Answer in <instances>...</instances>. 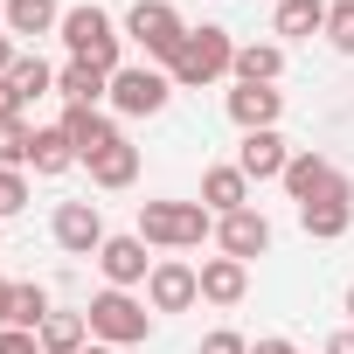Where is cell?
Returning <instances> with one entry per match:
<instances>
[{
	"instance_id": "obj_1",
	"label": "cell",
	"mask_w": 354,
	"mask_h": 354,
	"mask_svg": "<svg viewBox=\"0 0 354 354\" xmlns=\"http://www.w3.org/2000/svg\"><path fill=\"white\" fill-rule=\"evenodd\" d=\"M63 49H70V63H91V70H104V77H118L125 70V21H111L97 0H84V8H63Z\"/></svg>"
},
{
	"instance_id": "obj_2",
	"label": "cell",
	"mask_w": 354,
	"mask_h": 354,
	"mask_svg": "<svg viewBox=\"0 0 354 354\" xmlns=\"http://www.w3.org/2000/svg\"><path fill=\"white\" fill-rule=\"evenodd\" d=\"M236 70V35L230 28H216V21H202V28H188V42H181V56L167 63V77H174V91H209V84H223Z\"/></svg>"
},
{
	"instance_id": "obj_3",
	"label": "cell",
	"mask_w": 354,
	"mask_h": 354,
	"mask_svg": "<svg viewBox=\"0 0 354 354\" xmlns=\"http://www.w3.org/2000/svg\"><path fill=\"white\" fill-rule=\"evenodd\" d=\"M139 236L153 250H195L216 236V216L202 202H139Z\"/></svg>"
},
{
	"instance_id": "obj_4",
	"label": "cell",
	"mask_w": 354,
	"mask_h": 354,
	"mask_svg": "<svg viewBox=\"0 0 354 354\" xmlns=\"http://www.w3.org/2000/svg\"><path fill=\"white\" fill-rule=\"evenodd\" d=\"M84 319H91V340H97V347H139V340L153 333V306L132 299V292H118V285H104V292L84 306Z\"/></svg>"
},
{
	"instance_id": "obj_5",
	"label": "cell",
	"mask_w": 354,
	"mask_h": 354,
	"mask_svg": "<svg viewBox=\"0 0 354 354\" xmlns=\"http://www.w3.org/2000/svg\"><path fill=\"white\" fill-rule=\"evenodd\" d=\"M125 42L132 49H146V63H174L181 56V42H188V21L174 15V0H132V15H125Z\"/></svg>"
},
{
	"instance_id": "obj_6",
	"label": "cell",
	"mask_w": 354,
	"mask_h": 354,
	"mask_svg": "<svg viewBox=\"0 0 354 354\" xmlns=\"http://www.w3.org/2000/svg\"><path fill=\"white\" fill-rule=\"evenodd\" d=\"M167 97H174V77L160 70V63H125L118 77H111V111L118 118H160L167 111Z\"/></svg>"
},
{
	"instance_id": "obj_7",
	"label": "cell",
	"mask_w": 354,
	"mask_h": 354,
	"mask_svg": "<svg viewBox=\"0 0 354 354\" xmlns=\"http://www.w3.org/2000/svg\"><path fill=\"white\" fill-rule=\"evenodd\" d=\"M285 195H292L299 209H313V202H354V181H347L326 153H292V167H285Z\"/></svg>"
},
{
	"instance_id": "obj_8",
	"label": "cell",
	"mask_w": 354,
	"mask_h": 354,
	"mask_svg": "<svg viewBox=\"0 0 354 354\" xmlns=\"http://www.w3.org/2000/svg\"><path fill=\"white\" fill-rule=\"evenodd\" d=\"M49 236H56V250H70V257H97L111 230H104L97 202H56V216H49Z\"/></svg>"
},
{
	"instance_id": "obj_9",
	"label": "cell",
	"mask_w": 354,
	"mask_h": 354,
	"mask_svg": "<svg viewBox=\"0 0 354 354\" xmlns=\"http://www.w3.org/2000/svg\"><path fill=\"white\" fill-rule=\"evenodd\" d=\"M153 243L132 230V236H104V250H97V271H104V285H118V292H132V285H146L153 278V264L160 257H146Z\"/></svg>"
},
{
	"instance_id": "obj_10",
	"label": "cell",
	"mask_w": 354,
	"mask_h": 354,
	"mask_svg": "<svg viewBox=\"0 0 354 354\" xmlns=\"http://www.w3.org/2000/svg\"><path fill=\"white\" fill-rule=\"evenodd\" d=\"M202 299V271L195 264H181V257H160L153 264V278H146V306L153 313H188Z\"/></svg>"
},
{
	"instance_id": "obj_11",
	"label": "cell",
	"mask_w": 354,
	"mask_h": 354,
	"mask_svg": "<svg viewBox=\"0 0 354 354\" xmlns=\"http://www.w3.org/2000/svg\"><path fill=\"white\" fill-rule=\"evenodd\" d=\"M223 104H230V125H236V132H271V125L285 118V91H278V84H236Z\"/></svg>"
},
{
	"instance_id": "obj_12",
	"label": "cell",
	"mask_w": 354,
	"mask_h": 354,
	"mask_svg": "<svg viewBox=\"0 0 354 354\" xmlns=\"http://www.w3.org/2000/svg\"><path fill=\"white\" fill-rule=\"evenodd\" d=\"M216 243H223V257H236V264L264 257V250H271V223H264V209H236V216H223V223H216Z\"/></svg>"
},
{
	"instance_id": "obj_13",
	"label": "cell",
	"mask_w": 354,
	"mask_h": 354,
	"mask_svg": "<svg viewBox=\"0 0 354 354\" xmlns=\"http://www.w3.org/2000/svg\"><path fill=\"white\" fill-rule=\"evenodd\" d=\"M236 167L250 174V181H285V167H292V146H285V132L271 125V132H243V146H236Z\"/></svg>"
},
{
	"instance_id": "obj_14",
	"label": "cell",
	"mask_w": 354,
	"mask_h": 354,
	"mask_svg": "<svg viewBox=\"0 0 354 354\" xmlns=\"http://www.w3.org/2000/svg\"><path fill=\"white\" fill-rule=\"evenodd\" d=\"M63 132H70V146H77V167L84 160H97L111 139H118V118H104V111H91V104H63V118H56Z\"/></svg>"
},
{
	"instance_id": "obj_15",
	"label": "cell",
	"mask_w": 354,
	"mask_h": 354,
	"mask_svg": "<svg viewBox=\"0 0 354 354\" xmlns=\"http://www.w3.org/2000/svg\"><path fill=\"white\" fill-rule=\"evenodd\" d=\"M202 209L223 223V216H236V209H250V174L230 160V167H209L202 174Z\"/></svg>"
},
{
	"instance_id": "obj_16",
	"label": "cell",
	"mask_w": 354,
	"mask_h": 354,
	"mask_svg": "<svg viewBox=\"0 0 354 354\" xmlns=\"http://www.w3.org/2000/svg\"><path fill=\"white\" fill-rule=\"evenodd\" d=\"M243 292H250V264H236V257H202V299H209V306H243Z\"/></svg>"
},
{
	"instance_id": "obj_17",
	"label": "cell",
	"mask_w": 354,
	"mask_h": 354,
	"mask_svg": "<svg viewBox=\"0 0 354 354\" xmlns=\"http://www.w3.org/2000/svg\"><path fill=\"white\" fill-rule=\"evenodd\" d=\"M84 167H91V188H132V181H139V146L118 132V139H111L97 160H84Z\"/></svg>"
},
{
	"instance_id": "obj_18",
	"label": "cell",
	"mask_w": 354,
	"mask_h": 354,
	"mask_svg": "<svg viewBox=\"0 0 354 354\" xmlns=\"http://www.w3.org/2000/svg\"><path fill=\"white\" fill-rule=\"evenodd\" d=\"M56 97H63V104H91V111H97V104L111 97V77H104V70H91V63H63V70H56Z\"/></svg>"
},
{
	"instance_id": "obj_19",
	"label": "cell",
	"mask_w": 354,
	"mask_h": 354,
	"mask_svg": "<svg viewBox=\"0 0 354 354\" xmlns=\"http://www.w3.org/2000/svg\"><path fill=\"white\" fill-rule=\"evenodd\" d=\"M236 84H278L285 77V49L278 42H236Z\"/></svg>"
},
{
	"instance_id": "obj_20",
	"label": "cell",
	"mask_w": 354,
	"mask_h": 354,
	"mask_svg": "<svg viewBox=\"0 0 354 354\" xmlns=\"http://www.w3.org/2000/svg\"><path fill=\"white\" fill-rule=\"evenodd\" d=\"M0 21H8L15 42H21V35H56V28H63V8H56V0H8V15H0Z\"/></svg>"
},
{
	"instance_id": "obj_21",
	"label": "cell",
	"mask_w": 354,
	"mask_h": 354,
	"mask_svg": "<svg viewBox=\"0 0 354 354\" xmlns=\"http://www.w3.org/2000/svg\"><path fill=\"white\" fill-rule=\"evenodd\" d=\"M271 35H326V0H278L271 8Z\"/></svg>"
},
{
	"instance_id": "obj_22",
	"label": "cell",
	"mask_w": 354,
	"mask_h": 354,
	"mask_svg": "<svg viewBox=\"0 0 354 354\" xmlns=\"http://www.w3.org/2000/svg\"><path fill=\"white\" fill-rule=\"evenodd\" d=\"M28 167H35V174H70V167H77V146H70V132H63V125H35Z\"/></svg>"
},
{
	"instance_id": "obj_23",
	"label": "cell",
	"mask_w": 354,
	"mask_h": 354,
	"mask_svg": "<svg viewBox=\"0 0 354 354\" xmlns=\"http://www.w3.org/2000/svg\"><path fill=\"white\" fill-rule=\"evenodd\" d=\"M35 340H42V354H84L91 319H84V313H49V319L35 326Z\"/></svg>"
},
{
	"instance_id": "obj_24",
	"label": "cell",
	"mask_w": 354,
	"mask_h": 354,
	"mask_svg": "<svg viewBox=\"0 0 354 354\" xmlns=\"http://www.w3.org/2000/svg\"><path fill=\"white\" fill-rule=\"evenodd\" d=\"M299 230L313 243H333V236L354 230V202H313V209H299Z\"/></svg>"
},
{
	"instance_id": "obj_25",
	"label": "cell",
	"mask_w": 354,
	"mask_h": 354,
	"mask_svg": "<svg viewBox=\"0 0 354 354\" xmlns=\"http://www.w3.org/2000/svg\"><path fill=\"white\" fill-rule=\"evenodd\" d=\"M49 313H56V306H49V285H35V278H28V285H15V319H8V326L35 333V326H42Z\"/></svg>"
},
{
	"instance_id": "obj_26",
	"label": "cell",
	"mask_w": 354,
	"mask_h": 354,
	"mask_svg": "<svg viewBox=\"0 0 354 354\" xmlns=\"http://www.w3.org/2000/svg\"><path fill=\"white\" fill-rule=\"evenodd\" d=\"M8 77H15V91H21V97H28V104H35V97H49V91H56V70H49V63H42V56H28V49H21V63H15V70H8Z\"/></svg>"
},
{
	"instance_id": "obj_27",
	"label": "cell",
	"mask_w": 354,
	"mask_h": 354,
	"mask_svg": "<svg viewBox=\"0 0 354 354\" xmlns=\"http://www.w3.org/2000/svg\"><path fill=\"white\" fill-rule=\"evenodd\" d=\"M28 146H35V125H28V118H8V125H0V167H28Z\"/></svg>"
},
{
	"instance_id": "obj_28",
	"label": "cell",
	"mask_w": 354,
	"mask_h": 354,
	"mask_svg": "<svg viewBox=\"0 0 354 354\" xmlns=\"http://www.w3.org/2000/svg\"><path fill=\"white\" fill-rule=\"evenodd\" d=\"M326 42L340 56H354V0H326Z\"/></svg>"
},
{
	"instance_id": "obj_29",
	"label": "cell",
	"mask_w": 354,
	"mask_h": 354,
	"mask_svg": "<svg viewBox=\"0 0 354 354\" xmlns=\"http://www.w3.org/2000/svg\"><path fill=\"white\" fill-rule=\"evenodd\" d=\"M28 209V174L21 167H0V223Z\"/></svg>"
},
{
	"instance_id": "obj_30",
	"label": "cell",
	"mask_w": 354,
	"mask_h": 354,
	"mask_svg": "<svg viewBox=\"0 0 354 354\" xmlns=\"http://www.w3.org/2000/svg\"><path fill=\"white\" fill-rule=\"evenodd\" d=\"M195 354H250V340L243 333H230V326H216V333H202V347Z\"/></svg>"
},
{
	"instance_id": "obj_31",
	"label": "cell",
	"mask_w": 354,
	"mask_h": 354,
	"mask_svg": "<svg viewBox=\"0 0 354 354\" xmlns=\"http://www.w3.org/2000/svg\"><path fill=\"white\" fill-rule=\"evenodd\" d=\"M0 354H42V340L21 333V326H0Z\"/></svg>"
},
{
	"instance_id": "obj_32",
	"label": "cell",
	"mask_w": 354,
	"mask_h": 354,
	"mask_svg": "<svg viewBox=\"0 0 354 354\" xmlns=\"http://www.w3.org/2000/svg\"><path fill=\"white\" fill-rule=\"evenodd\" d=\"M28 111V97L15 91V77H0V125H8V118H21Z\"/></svg>"
},
{
	"instance_id": "obj_33",
	"label": "cell",
	"mask_w": 354,
	"mask_h": 354,
	"mask_svg": "<svg viewBox=\"0 0 354 354\" xmlns=\"http://www.w3.org/2000/svg\"><path fill=\"white\" fill-rule=\"evenodd\" d=\"M15 63H21V42H15V35H8V28H0V77H8V70H15Z\"/></svg>"
},
{
	"instance_id": "obj_34",
	"label": "cell",
	"mask_w": 354,
	"mask_h": 354,
	"mask_svg": "<svg viewBox=\"0 0 354 354\" xmlns=\"http://www.w3.org/2000/svg\"><path fill=\"white\" fill-rule=\"evenodd\" d=\"M250 354H299L292 340H278V333H264V340H250Z\"/></svg>"
},
{
	"instance_id": "obj_35",
	"label": "cell",
	"mask_w": 354,
	"mask_h": 354,
	"mask_svg": "<svg viewBox=\"0 0 354 354\" xmlns=\"http://www.w3.org/2000/svg\"><path fill=\"white\" fill-rule=\"evenodd\" d=\"M319 354H354V326H340V333H333V340H326Z\"/></svg>"
},
{
	"instance_id": "obj_36",
	"label": "cell",
	"mask_w": 354,
	"mask_h": 354,
	"mask_svg": "<svg viewBox=\"0 0 354 354\" xmlns=\"http://www.w3.org/2000/svg\"><path fill=\"white\" fill-rule=\"evenodd\" d=\"M15 319V278H0V326Z\"/></svg>"
},
{
	"instance_id": "obj_37",
	"label": "cell",
	"mask_w": 354,
	"mask_h": 354,
	"mask_svg": "<svg viewBox=\"0 0 354 354\" xmlns=\"http://www.w3.org/2000/svg\"><path fill=\"white\" fill-rule=\"evenodd\" d=\"M340 313H347V326H354V285H347V299H340Z\"/></svg>"
},
{
	"instance_id": "obj_38",
	"label": "cell",
	"mask_w": 354,
	"mask_h": 354,
	"mask_svg": "<svg viewBox=\"0 0 354 354\" xmlns=\"http://www.w3.org/2000/svg\"><path fill=\"white\" fill-rule=\"evenodd\" d=\"M84 354H118V347H84Z\"/></svg>"
},
{
	"instance_id": "obj_39",
	"label": "cell",
	"mask_w": 354,
	"mask_h": 354,
	"mask_svg": "<svg viewBox=\"0 0 354 354\" xmlns=\"http://www.w3.org/2000/svg\"><path fill=\"white\" fill-rule=\"evenodd\" d=\"M0 15H8V0H0Z\"/></svg>"
},
{
	"instance_id": "obj_40",
	"label": "cell",
	"mask_w": 354,
	"mask_h": 354,
	"mask_svg": "<svg viewBox=\"0 0 354 354\" xmlns=\"http://www.w3.org/2000/svg\"><path fill=\"white\" fill-rule=\"evenodd\" d=\"M271 8H278V0H271Z\"/></svg>"
}]
</instances>
